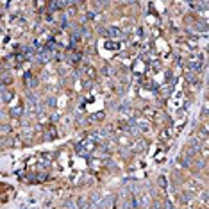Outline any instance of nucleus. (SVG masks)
<instances>
[{
  "instance_id": "nucleus-11",
  "label": "nucleus",
  "mask_w": 209,
  "mask_h": 209,
  "mask_svg": "<svg viewBox=\"0 0 209 209\" xmlns=\"http://www.w3.org/2000/svg\"><path fill=\"white\" fill-rule=\"evenodd\" d=\"M47 6H48V9H50V11H57V9H59V4H57V2H50V4H47Z\"/></svg>"
},
{
  "instance_id": "nucleus-17",
  "label": "nucleus",
  "mask_w": 209,
  "mask_h": 209,
  "mask_svg": "<svg viewBox=\"0 0 209 209\" xmlns=\"http://www.w3.org/2000/svg\"><path fill=\"white\" fill-rule=\"evenodd\" d=\"M165 207H166V209H173V206H172L170 202H166V204H165Z\"/></svg>"
},
{
  "instance_id": "nucleus-15",
  "label": "nucleus",
  "mask_w": 209,
  "mask_h": 209,
  "mask_svg": "<svg viewBox=\"0 0 209 209\" xmlns=\"http://www.w3.org/2000/svg\"><path fill=\"white\" fill-rule=\"evenodd\" d=\"M95 68H89V66H88V68H86V73H88V75H89V77H95V72H93Z\"/></svg>"
},
{
  "instance_id": "nucleus-13",
  "label": "nucleus",
  "mask_w": 209,
  "mask_h": 209,
  "mask_svg": "<svg viewBox=\"0 0 209 209\" xmlns=\"http://www.w3.org/2000/svg\"><path fill=\"white\" fill-rule=\"evenodd\" d=\"M11 129H9V125H0V132H4V134H6V132H9Z\"/></svg>"
},
{
  "instance_id": "nucleus-8",
  "label": "nucleus",
  "mask_w": 209,
  "mask_h": 209,
  "mask_svg": "<svg viewBox=\"0 0 209 209\" xmlns=\"http://www.w3.org/2000/svg\"><path fill=\"white\" fill-rule=\"evenodd\" d=\"M197 45H199V40H197V38H191V40H188V47H189V48H195Z\"/></svg>"
},
{
  "instance_id": "nucleus-16",
  "label": "nucleus",
  "mask_w": 209,
  "mask_h": 209,
  "mask_svg": "<svg viewBox=\"0 0 209 209\" xmlns=\"http://www.w3.org/2000/svg\"><path fill=\"white\" fill-rule=\"evenodd\" d=\"M120 143H122V145L125 143V145H127V143H129V138H127V136H122V138H120Z\"/></svg>"
},
{
  "instance_id": "nucleus-5",
  "label": "nucleus",
  "mask_w": 209,
  "mask_h": 209,
  "mask_svg": "<svg viewBox=\"0 0 209 209\" xmlns=\"http://www.w3.org/2000/svg\"><path fill=\"white\" fill-rule=\"evenodd\" d=\"M191 200H193V195H191L189 191H184V193L180 195V202H182V204H189Z\"/></svg>"
},
{
  "instance_id": "nucleus-10",
  "label": "nucleus",
  "mask_w": 209,
  "mask_h": 209,
  "mask_svg": "<svg viewBox=\"0 0 209 209\" xmlns=\"http://www.w3.org/2000/svg\"><path fill=\"white\" fill-rule=\"evenodd\" d=\"M132 148H134V150H143V148H145V143L139 139V143H134V145H132Z\"/></svg>"
},
{
  "instance_id": "nucleus-9",
  "label": "nucleus",
  "mask_w": 209,
  "mask_h": 209,
  "mask_svg": "<svg viewBox=\"0 0 209 209\" xmlns=\"http://www.w3.org/2000/svg\"><path fill=\"white\" fill-rule=\"evenodd\" d=\"M105 47H107L109 50H118V48H120V45H118V43H105Z\"/></svg>"
},
{
  "instance_id": "nucleus-2",
  "label": "nucleus",
  "mask_w": 209,
  "mask_h": 209,
  "mask_svg": "<svg viewBox=\"0 0 209 209\" xmlns=\"http://www.w3.org/2000/svg\"><path fill=\"white\" fill-rule=\"evenodd\" d=\"M188 68H189V72H195V73L202 72V63H200V59H191V61H188Z\"/></svg>"
},
{
  "instance_id": "nucleus-7",
  "label": "nucleus",
  "mask_w": 209,
  "mask_h": 209,
  "mask_svg": "<svg viewBox=\"0 0 209 209\" xmlns=\"http://www.w3.org/2000/svg\"><path fill=\"white\" fill-rule=\"evenodd\" d=\"M100 193H95L93 197H91V200H89V206H95V204H100Z\"/></svg>"
},
{
  "instance_id": "nucleus-4",
  "label": "nucleus",
  "mask_w": 209,
  "mask_h": 209,
  "mask_svg": "<svg viewBox=\"0 0 209 209\" xmlns=\"http://www.w3.org/2000/svg\"><path fill=\"white\" fill-rule=\"evenodd\" d=\"M0 95H2V102H9L11 98H13V91H9L7 88H4V89L0 91Z\"/></svg>"
},
{
  "instance_id": "nucleus-3",
  "label": "nucleus",
  "mask_w": 209,
  "mask_h": 209,
  "mask_svg": "<svg viewBox=\"0 0 209 209\" xmlns=\"http://www.w3.org/2000/svg\"><path fill=\"white\" fill-rule=\"evenodd\" d=\"M23 82H25L27 88H34V86L38 84V79H34V77H32V73L27 72L25 75H23Z\"/></svg>"
},
{
  "instance_id": "nucleus-1",
  "label": "nucleus",
  "mask_w": 209,
  "mask_h": 209,
  "mask_svg": "<svg viewBox=\"0 0 209 209\" xmlns=\"http://www.w3.org/2000/svg\"><path fill=\"white\" fill-rule=\"evenodd\" d=\"M105 34H107L109 38H115V40H120V38H124V31H122L120 27H115V25L107 27V31H105Z\"/></svg>"
},
{
  "instance_id": "nucleus-12",
  "label": "nucleus",
  "mask_w": 209,
  "mask_h": 209,
  "mask_svg": "<svg viewBox=\"0 0 209 209\" xmlns=\"http://www.w3.org/2000/svg\"><path fill=\"white\" fill-rule=\"evenodd\" d=\"M157 182H159L161 188H166V179H165V177H159V179H157Z\"/></svg>"
},
{
  "instance_id": "nucleus-14",
  "label": "nucleus",
  "mask_w": 209,
  "mask_h": 209,
  "mask_svg": "<svg viewBox=\"0 0 209 209\" xmlns=\"http://www.w3.org/2000/svg\"><path fill=\"white\" fill-rule=\"evenodd\" d=\"M104 73H105V75H113V68H109V66H104Z\"/></svg>"
},
{
  "instance_id": "nucleus-6",
  "label": "nucleus",
  "mask_w": 209,
  "mask_h": 209,
  "mask_svg": "<svg viewBox=\"0 0 209 209\" xmlns=\"http://www.w3.org/2000/svg\"><path fill=\"white\" fill-rule=\"evenodd\" d=\"M21 113H23V107H21V105H16V107L11 109V116H14V118H18Z\"/></svg>"
}]
</instances>
